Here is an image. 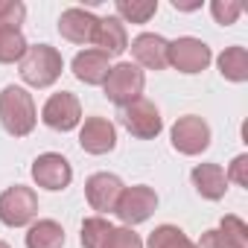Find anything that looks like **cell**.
<instances>
[{"instance_id": "obj_1", "label": "cell", "mask_w": 248, "mask_h": 248, "mask_svg": "<svg viewBox=\"0 0 248 248\" xmlns=\"http://www.w3.org/2000/svg\"><path fill=\"white\" fill-rule=\"evenodd\" d=\"M35 102L32 93L18 88V85H6L0 91V123L12 138H27L35 129Z\"/></svg>"}, {"instance_id": "obj_2", "label": "cell", "mask_w": 248, "mask_h": 248, "mask_svg": "<svg viewBox=\"0 0 248 248\" xmlns=\"http://www.w3.org/2000/svg\"><path fill=\"white\" fill-rule=\"evenodd\" d=\"M62 70H64V59L50 44L27 47V53L21 59V79L32 88H50L62 76Z\"/></svg>"}, {"instance_id": "obj_3", "label": "cell", "mask_w": 248, "mask_h": 248, "mask_svg": "<svg viewBox=\"0 0 248 248\" xmlns=\"http://www.w3.org/2000/svg\"><path fill=\"white\" fill-rule=\"evenodd\" d=\"M143 85H146V76H143V70H140L138 64H132V62L114 64V67L108 70V79L102 82L105 96H108L114 105H120V108L129 105V102H135V99H140Z\"/></svg>"}, {"instance_id": "obj_4", "label": "cell", "mask_w": 248, "mask_h": 248, "mask_svg": "<svg viewBox=\"0 0 248 248\" xmlns=\"http://www.w3.org/2000/svg\"><path fill=\"white\" fill-rule=\"evenodd\" d=\"M38 216V196L32 187L15 184L0 193V222L9 228H24Z\"/></svg>"}, {"instance_id": "obj_5", "label": "cell", "mask_w": 248, "mask_h": 248, "mask_svg": "<svg viewBox=\"0 0 248 248\" xmlns=\"http://www.w3.org/2000/svg\"><path fill=\"white\" fill-rule=\"evenodd\" d=\"M155 207H158V193L146 184H135V187H123L114 213L126 228H132V225L146 222L155 213Z\"/></svg>"}, {"instance_id": "obj_6", "label": "cell", "mask_w": 248, "mask_h": 248, "mask_svg": "<svg viewBox=\"0 0 248 248\" xmlns=\"http://www.w3.org/2000/svg\"><path fill=\"white\" fill-rule=\"evenodd\" d=\"M120 123L126 126L129 135H135V138H140V140H152V138H158L161 129H164V120H161L158 105L149 102V99H143V96L120 108Z\"/></svg>"}, {"instance_id": "obj_7", "label": "cell", "mask_w": 248, "mask_h": 248, "mask_svg": "<svg viewBox=\"0 0 248 248\" xmlns=\"http://www.w3.org/2000/svg\"><path fill=\"white\" fill-rule=\"evenodd\" d=\"M170 138H172V149L175 152H181V155H202L210 146V126L202 117L187 114V117L175 120Z\"/></svg>"}, {"instance_id": "obj_8", "label": "cell", "mask_w": 248, "mask_h": 248, "mask_svg": "<svg viewBox=\"0 0 248 248\" xmlns=\"http://www.w3.org/2000/svg\"><path fill=\"white\" fill-rule=\"evenodd\" d=\"M167 59H170V64H172L178 73H202V70L210 64L213 53H210V47H207L204 41H199V38H193V35H184V38L170 41Z\"/></svg>"}, {"instance_id": "obj_9", "label": "cell", "mask_w": 248, "mask_h": 248, "mask_svg": "<svg viewBox=\"0 0 248 248\" xmlns=\"http://www.w3.org/2000/svg\"><path fill=\"white\" fill-rule=\"evenodd\" d=\"M41 120H44V126H50L53 132H70L79 126V120H82V105L76 99V93L70 91H62V93H53L44 108H41Z\"/></svg>"}, {"instance_id": "obj_10", "label": "cell", "mask_w": 248, "mask_h": 248, "mask_svg": "<svg viewBox=\"0 0 248 248\" xmlns=\"http://www.w3.org/2000/svg\"><path fill=\"white\" fill-rule=\"evenodd\" d=\"M32 181L38 187H44V190L59 193V190H64L73 181V167H70V161L64 155L44 152V155H38L32 161Z\"/></svg>"}, {"instance_id": "obj_11", "label": "cell", "mask_w": 248, "mask_h": 248, "mask_svg": "<svg viewBox=\"0 0 248 248\" xmlns=\"http://www.w3.org/2000/svg\"><path fill=\"white\" fill-rule=\"evenodd\" d=\"M79 146L88 155H105L117 146V129L108 117H88L79 129Z\"/></svg>"}, {"instance_id": "obj_12", "label": "cell", "mask_w": 248, "mask_h": 248, "mask_svg": "<svg viewBox=\"0 0 248 248\" xmlns=\"http://www.w3.org/2000/svg\"><path fill=\"white\" fill-rule=\"evenodd\" d=\"M123 193V181L111 172H93L88 181H85V196H88V204L99 213H114L117 207V199Z\"/></svg>"}, {"instance_id": "obj_13", "label": "cell", "mask_w": 248, "mask_h": 248, "mask_svg": "<svg viewBox=\"0 0 248 248\" xmlns=\"http://www.w3.org/2000/svg\"><path fill=\"white\" fill-rule=\"evenodd\" d=\"M167 53H170V41L164 35H158V32H140L132 41V56L146 70H164L170 64Z\"/></svg>"}, {"instance_id": "obj_14", "label": "cell", "mask_w": 248, "mask_h": 248, "mask_svg": "<svg viewBox=\"0 0 248 248\" xmlns=\"http://www.w3.org/2000/svg\"><path fill=\"white\" fill-rule=\"evenodd\" d=\"M99 53H105L108 59L114 56H123L129 50V32H126V24H123L117 15H108V18H99L96 24V32H93V41Z\"/></svg>"}, {"instance_id": "obj_15", "label": "cell", "mask_w": 248, "mask_h": 248, "mask_svg": "<svg viewBox=\"0 0 248 248\" xmlns=\"http://www.w3.org/2000/svg\"><path fill=\"white\" fill-rule=\"evenodd\" d=\"M96 24L99 18L91 15L88 9H64L62 18H59V32L62 38H67L70 44H91L93 41V32H96Z\"/></svg>"}, {"instance_id": "obj_16", "label": "cell", "mask_w": 248, "mask_h": 248, "mask_svg": "<svg viewBox=\"0 0 248 248\" xmlns=\"http://www.w3.org/2000/svg\"><path fill=\"white\" fill-rule=\"evenodd\" d=\"M111 70V59L99 50H82L73 59V76L85 85H102L108 79Z\"/></svg>"}, {"instance_id": "obj_17", "label": "cell", "mask_w": 248, "mask_h": 248, "mask_svg": "<svg viewBox=\"0 0 248 248\" xmlns=\"http://www.w3.org/2000/svg\"><path fill=\"white\" fill-rule=\"evenodd\" d=\"M190 178H193L196 193L207 202H219L228 190V178H225V170L219 164H199V167H193Z\"/></svg>"}, {"instance_id": "obj_18", "label": "cell", "mask_w": 248, "mask_h": 248, "mask_svg": "<svg viewBox=\"0 0 248 248\" xmlns=\"http://www.w3.org/2000/svg\"><path fill=\"white\" fill-rule=\"evenodd\" d=\"M64 245V228L53 219H38L27 231V248H62Z\"/></svg>"}, {"instance_id": "obj_19", "label": "cell", "mask_w": 248, "mask_h": 248, "mask_svg": "<svg viewBox=\"0 0 248 248\" xmlns=\"http://www.w3.org/2000/svg\"><path fill=\"white\" fill-rule=\"evenodd\" d=\"M219 73L228 82H245L248 79V53H245V47H228L219 56Z\"/></svg>"}, {"instance_id": "obj_20", "label": "cell", "mask_w": 248, "mask_h": 248, "mask_svg": "<svg viewBox=\"0 0 248 248\" xmlns=\"http://www.w3.org/2000/svg\"><path fill=\"white\" fill-rule=\"evenodd\" d=\"M114 9L123 24H146L158 12V0H117Z\"/></svg>"}, {"instance_id": "obj_21", "label": "cell", "mask_w": 248, "mask_h": 248, "mask_svg": "<svg viewBox=\"0 0 248 248\" xmlns=\"http://www.w3.org/2000/svg\"><path fill=\"white\" fill-rule=\"evenodd\" d=\"M149 248H196V242L175 225H158L149 233Z\"/></svg>"}, {"instance_id": "obj_22", "label": "cell", "mask_w": 248, "mask_h": 248, "mask_svg": "<svg viewBox=\"0 0 248 248\" xmlns=\"http://www.w3.org/2000/svg\"><path fill=\"white\" fill-rule=\"evenodd\" d=\"M111 231H114V225L105 216H88L82 222V245L85 248H105Z\"/></svg>"}, {"instance_id": "obj_23", "label": "cell", "mask_w": 248, "mask_h": 248, "mask_svg": "<svg viewBox=\"0 0 248 248\" xmlns=\"http://www.w3.org/2000/svg\"><path fill=\"white\" fill-rule=\"evenodd\" d=\"M27 38L21 30H0V64H12L21 62L27 53Z\"/></svg>"}, {"instance_id": "obj_24", "label": "cell", "mask_w": 248, "mask_h": 248, "mask_svg": "<svg viewBox=\"0 0 248 248\" xmlns=\"http://www.w3.org/2000/svg\"><path fill=\"white\" fill-rule=\"evenodd\" d=\"M27 6L21 0H0V30H21Z\"/></svg>"}, {"instance_id": "obj_25", "label": "cell", "mask_w": 248, "mask_h": 248, "mask_svg": "<svg viewBox=\"0 0 248 248\" xmlns=\"http://www.w3.org/2000/svg\"><path fill=\"white\" fill-rule=\"evenodd\" d=\"M219 231L236 245V248H248V225L239 219V216H225L219 222Z\"/></svg>"}, {"instance_id": "obj_26", "label": "cell", "mask_w": 248, "mask_h": 248, "mask_svg": "<svg viewBox=\"0 0 248 248\" xmlns=\"http://www.w3.org/2000/svg\"><path fill=\"white\" fill-rule=\"evenodd\" d=\"M210 12H213L216 24L231 27V24H236V18L242 15V6L233 3V0H213V3H210Z\"/></svg>"}, {"instance_id": "obj_27", "label": "cell", "mask_w": 248, "mask_h": 248, "mask_svg": "<svg viewBox=\"0 0 248 248\" xmlns=\"http://www.w3.org/2000/svg\"><path fill=\"white\" fill-rule=\"evenodd\" d=\"M105 248H143V239H140L132 228L123 225V228H114V231H111Z\"/></svg>"}, {"instance_id": "obj_28", "label": "cell", "mask_w": 248, "mask_h": 248, "mask_svg": "<svg viewBox=\"0 0 248 248\" xmlns=\"http://www.w3.org/2000/svg\"><path fill=\"white\" fill-rule=\"evenodd\" d=\"M228 181H236L239 187H248V155H236L225 172Z\"/></svg>"}, {"instance_id": "obj_29", "label": "cell", "mask_w": 248, "mask_h": 248, "mask_svg": "<svg viewBox=\"0 0 248 248\" xmlns=\"http://www.w3.org/2000/svg\"><path fill=\"white\" fill-rule=\"evenodd\" d=\"M196 248H236L219 228H213V231H204L202 233V239H199V245Z\"/></svg>"}, {"instance_id": "obj_30", "label": "cell", "mask_w": 248, "mask_h": 248, "mask_svg": "<svg viewBox=\"0 0 248 248\" xmlns=\"http://www.w3.org/2000/svg\"><path fill=\"white\" fill-rule=\"evenodd\" d=\"M0 248H9V245H6V242H3V239H0Z\"/></svg>"}]
</instances>
